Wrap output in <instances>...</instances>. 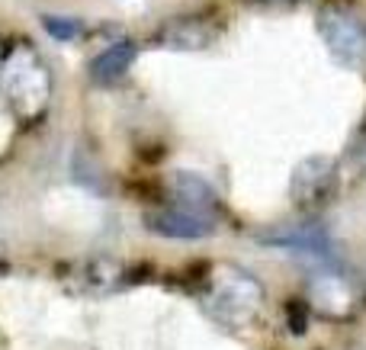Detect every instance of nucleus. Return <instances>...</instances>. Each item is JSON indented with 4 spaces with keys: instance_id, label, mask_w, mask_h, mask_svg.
Wrapping results in <instances>:
<instances>
[{
    "instance_id": "nucleus-1",
    "label": "nucleus",
    "mask_w": 366,
    "mask_h": 350,
    "mask_svg": "<svg viewBox=\"0 0 366 350\" xmlns=\"http://www.w3.org/2000/svg\"><path fill=\"white\" fill-rule=\"evenodd\" d=\"M0 94L19 122H39L51 103V71L29 39H13L0 58Z\"/></svg>"
},
{
    "instance_id": "nucleus-2",
    "label": "nucleus",
    "mask_w": 366,
    "mask_h": 350,
    "mask_svg": "<svg viewBox=\"0 0 366 350\" xmlns=\"http://www.w3.org/2000/svg\"><path fill=\"white\" fill-rule=\"evenodd\" d=\"M267 289L254 274L232 264H215L202 283V306L219 325L247 328L264 312Z\"/></svg>"
},
{
    "instance_id": "nucleus-3",
    "label": "nucleus",
    "mask_w": 366,
    "mask_h": 350,
    "mask_svg": "<svg viewBox=\"0 0 366 350\" xmlns=\"http://www.w3.org/2000/svg\"><path fill=\"white\" fill-rule=\"evenodd\" d=\"M318 36L341 68H366V23L347 6L328 4L315 19Z\"/></svg>"
},
{
    "instance_id": "nucleus-4",
    "label": "nucleus",
    "mask_w": 366,
    "mask_h": 350,
    "mask_svg": "<svg viewBox=\"0 0 366 350\" xmlns=\"http://www.w3.org/2000/svg\"><path fill=\"white\" fill-rule=\"evenodd\" d=\"M335 186H337V167L325 154L305 158L292 171V180H290V193L296 199V206H302V209H322L331 199Z\"/></svg>"
},
{
    "instance_id": "nucleus-5",
    "label": "nucleus",
    "mask_w": 366,
    "mask_h": 350,
    "mask_svg": "<svg viewBox=\"0 0 366 350\" xmlns=\"http://www.w3.org/2000/svg\"><path fill=\"white\" fill-rule=\"evenodd\" d=\"M309 302L318 315H325V319H331V321H341L357 312L360 293H357V286L344 274H337V270H322V274H315L309 283Z\"/></svg>"
},
{
    "instance_id": "nucleus-6",
    "label": "nucleus",
    "mask_w": 366,
    "mask_h": 350,
    "mask_svg": "<svg viewBox=\"0 0 366 350\" xmlns=\"http://www.w3.org/2000/svg\"><path fill=\"white\" fill-rule=\"evenodd\" d=\"M148 229L161 238H177V241H196V238H209L215 231L212 212H196L183 209V206H167V209L148 212Z\"/></svg>"
},
{
    "instance_id": "nucleus-7",
    "label": "nucleus",
    "mask_w": 366,
    "mask_h": 350,
    "mask_svg": "<svg viewBox=\"0 0 366 350\" xmlns=\"http://www.w3.org/2000/svg\"><path fill=\"white\" fill-rule=\"evenodd\" d=\"M135 55H139V45L129 42V39L107 45V49L90 61V81H94L97 87H113V84H119L122 77L129 74V68H132Z\"/></svg>"
},
{
    "instance_id": "nucleus-8",
    "label": "nucleus",
    "mask_w": 366,
    "mask_h": 350,
    "mask_svg": "<svg viewBox=\"0 0 366 350\" xmlns=\"http://www.w3.org/2000/svg\"><path fill=\"white\" fill-rule=\"evenodd\" d=\"M264 244L270 248H292V251H312V254H325L328 251V235L318 229L315 222H305V225H286V229H273L260 238Z\"/></svg>"
},
{
    "instance_id": "nucleus-9",
    "label": "nucleus",
    "mask_w": 366,
    "mask_h": 350,
    "mask_svg": "<svg viewBox=\"0 0 366 350\" xmlns=\"http://www.w3.org/2000/svg\"><path fill=\"white\" fill-rule=\"evenodd\" d=\"M171 186H174V206L196 209V212H212L215 190L199 177V174H174Z\"/></svg>"
},
{
    "instance_id": "nucleus-10",
    "label": "nucleus",
    "mask_w": 366,
    "mask_h": 350,
    "mask_svg": "<svg viewBox=\"0 0 366 350\" xmlns=\"http://www.w3.org/2000/svg\"><path fill=\"white\" fill-rule=\"evenodd\" d=\"M158 42L167 45V49L196 51V49H206V45L212 42V32H209L199 19H174V23H167L164 29H161Z\"/></svg>"
},
{
    "instance_id": "nucleus-11",
    "label": "nucleus",
    "mask_w": 366,
    "mask_h": 350,
    "mask_svg": "<svg viewBox=\"0 0 366 350\" xmlns=\"http://www.w3.org/2000/svg\"><path fill=\"white\" fill-rule=\"evenodd\" d=\"M42 26L49 29L51 39H61V42H68V39H74L81 32V23L68 16H42Z\"/></svg>"
},
{
    "instance_id": "nucleus-12",
    "label": "nucleus",
    "mask_w": 366,
    "mask_h": 350,
    "mask_svg": "<svg viewBox=\"0 0 366 350\" xmlns=\"http://www.w3.org/2000/svg\"><path fill=\"white\" fill-rule=\"evenodd\" d=\"M264 4H292V0H264Z\"/></svg>"
}]
</instances>
